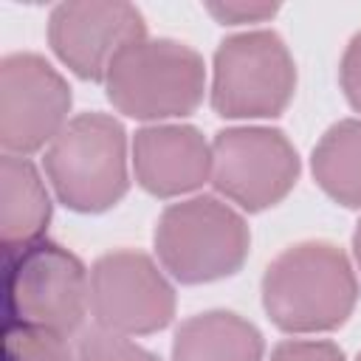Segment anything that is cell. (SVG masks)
<instances>
[{"instance_id":"18","label":"cell","mask_w":361,"mask_h":361,"mask_svg":"<svg viewBox=\"0 0 361 361\" xmlns=\"http://www.w3.org/2000/svg\"><path fill=\"white\" fill-rule=\"evenodd\" d=\"M271 361H344V353L333 341L288 338L274 347Z\"/></svg>"},{"instance_id":"9","label":"cell","mask_w":361,"mask_h":361,"mask_svg":"<svg viewBox=\"0 0 361 361\" xmlns=\"http://www.w3.org/2000/svg\"><path fill=\"white\" fill-rule=\"evenodd\" d=\"M71 87L39 54H8L0 62V144L6 155L48 147L68 124Z\"/></svg>"},{"instance_id":"17","label":"cell","mask_w":361,"mask_h":361,"mask_svg":"<svg viewBox=\"0 0 361 361\" xmlns=\"http://www.w3.org/2000/svg\"><path fill=\"white\" fill-rule=\"evenodd\" d=\"M276 3H257V0H214L206 3V11L223 25H243V23H262L276 14Z\"/></svg>"},{"instance_id":"1","label":"cell","mask_w":361,"mask_h":361,"mask_svg":"<svg viewBox=\"0 0 361 361\" xmlns=\"http://www.w3.org/2000/svg\"><path fill=\"white\" fill-rule=\"evenodd\" d=\"M358 299L355 271L341 248L310 240L285 248L262 276V307L285 333L341 327Z\"/></svg>"},{"instance_id":"7","label":"cell","mask_w":361,"mask_h":361,"mask_svg":"<svg viewBox=\"0 0 361 361\" xmlns=\"http://www.w3.org/2000/svg\"><path fill=\"white\" fill-rule=\"evenodd\" d=\"M299 178V155L274 127H228L212 141V183L245 212L276 206Z\"/></svg>"},{"instance_id":"3","label":"cell","mask_w":361,"mask_h":361,"mask_svg":"<svg viewBox=\"0 0 361 361\" xmlns=\"http://www.w3.org/2000/svg\"><path fill=\"white\" fill-rule=\"evenodd\" d=\"M45 172L73 212L99 214L113 209L130 189L127 133L107 113H79L45 149Z\"/></svg>"},{"instance_id":"21","label":"cell","mask_w":361,"mask_h":361,"mask_svg":"<svg viewBox=\"0 0 361 361\" xmlns=\"http://www.w3.org/2000/svg\"><path fill=\"white\" fill-rule=\"evenodd\" d=\"M355 361H361V353H358V358H355Z\"/></svg>"},{"instance_id":"5","label":"cell","mask_w":361,"mask_h":361,"mask_svg":"<svg viewBox=\"0 0 361 361\" xmlns=\"http://www.w3.org/2000/svg\"><path fill=\"white\" fill-rule=\"evenodd\" d=\"M6 254V302L11 322L65 338L73 336L90 307V276L82 259L51 240H37Z\"/></svg>"},{"instance_id":"6","label":"cell","mask_w":361,"mask_h":361,"mask_svg":"<svg viewBox=\"0 0 361 361\" xmlns=\"http://www.w3.org/2000/svg\"><path fill=\"white\" fill-rule=\"evenodd\" d=\"M296 90V65L276 31L226 37L214 51L212 107L223 118L282 116Z\"/></svg>"},{"instance_id":"10","label":"cell","mask_w":361,"mask_h":361,"mask_svg":"<svg viewBox=\"0 0 361 361\" xmlns=\"http://www.w3.org/2000/svg\"><path fill=\"white\" fill-rule=\"evenodd\" d=\"M147 37L141 11L133 3H59L48 17V42L54 54L79 76L104 82L113 59Z\"/></svg>"},{"instance_id":"14","label":"cell","mask_w":361,"mask_h":361,"mask_svg":"<svg viewBox=\"0 0 361 361\" xmlns=\"http://www.w3.org/2000/svg\"><path fill=\"white\" fill-rule=\"evenodd\" d=\"M310 169L327 197L361 209V118L336 121L313 147Z\"/></svg>"},{"instance_id":"16","label":"cell","mask_w":361,"mask_h":361,"mask_svg":"<svg viewBox=\"0 0 361 361\" xmlns=\"http://www.w3.org/2000/svg\"><path fill=\"white\" fill-rule=\"evenodd\" d=\"M76 361H161L155 353L130 341L127 336H116L107 330H90L79 338Z\"/></svg>"},{"instance_id":"11","label":"cell","mask_w":361,"mask_h":361,"mask_svg":"<svg viewBox=\"0 0 361 361\" xmlns=\"http://www.w3.org/2000/svg\"><path fill=\"white\" fill-rule=\"evenodd\" d=\"M133 169L149 195L178 197L212 180V144L192 124H149L133 138Z\"/></svg>"},{"instance_id":"4","label":"cell","mask_w":361,"mask_h":361,"mask_svg":"<svg viewBox=\"0 0 361 361\" xmlns=\"http://www.w3.org/2000/svg\"><path fill=\"white\" fill-rule=\"evenodd\" d=\"M251 234L240 212L214 195H195L161 212L155 254L183 285L234 276L248 257Z\"/></svg>"},{"instance_id":"2","label":"cell","mask_w":361,"mask_h":361,"mask_svg":"<svg viewBox=\"0 0 361 361\" xmlns=\"http://www.w3.org/2000/svg\"><path fill=\"white\" fill-rule=\"evenodd\" d=\"M104 87L110 104L130 118H183L203 102L206 65L203 56L186 42L144 37L113 59Z\"/></svg>"},{"instance_id":"20","label":"cell","mask_w":361,"mask_h":361,"mask_svg":"<svg viewBox=\"0 0 361 361\" xmlns=\"http://www.w3.org/2000/svg\"><path fill=\"white\" fill-rule=\"evenodd\" d=\"M353 251H355V262H358V268H361V220H358L355 234H353Z\"/></svg>"},{"instance_id":"15","label":"cell","mask_w":361,"mask_h":361,"mask_svg":"<svg viewBox=\"0 0 361 361\" xmlns=\"http://www.w3.org/2000/svg\"><path fill=\"white\" fill-rule=\"evenodd\" d=\"M6 361H76V358L65 336L11 322L6 327Z\"/></svg>"},{"instance_id":"13","label":"cell","mask_w":361,"mask_h":361,"mask_svg":"<svg viewBox=\"0 0 361 361\" xmlns=\"http://www.w3.org/2000/svg\"><path fill=\"white\" fill-rule=\"evenodd\" d=\"M262 333L231 310L189 316L175 330L172 361H262Z\"/></svg>"},{"instance_id":"19","label":"cell","mask_w":361,"mask_h":361,"mask_svg":"<svg viewBox=\"0 0 361 361\" xmlns=\"http://www.w3.org/2000/svg\"><path fill=\"white\" fill-rule=\"evenodd\" d=\"M338 79H341V90H344L350 107L361 113V31H358V34L350 39V45L344 48L341 68H338Z\"/></svg>"},{"instance_id":"8","label":"cell","mask_w":361,"mask_h":361,"mask_svg":"<svg viewBox=\"0 0 361 361\" xmlns=\"http://www.w3.org/2000/svg\"><path fill=\"white\" fill-rule=\"evenodd\" d=\"M90 313L99 330L149 336L172 322L175 290L147 254L110 251L90 268Z\"/></svg>"},{"instance_id":"12","label":"cell","mask_w":361,"mask_h":361,"mask_svg":"<svg viewBox=\"0 0 361 361\" xmlns=\"http://www.w3.org/2000/svg\"><path fill=\"white\" fill-rule=\"evenodd\" d=\"M51 220V197L37 166L23 155L0 161V240L6 251L42 240Z\"/></svg>"}]
</instances>
